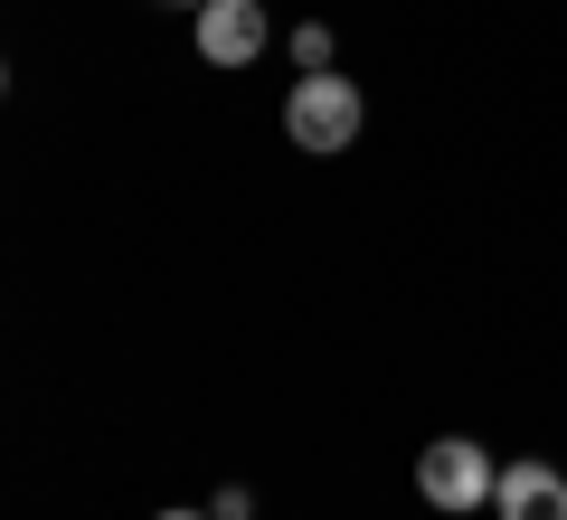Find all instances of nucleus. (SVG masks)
<instances>
[{"label":"nucleus","instance_id":"6","mask_svg":"<svg viewBox=\"0 0 567 520\" xmlns=\"http://www.w3.org/2000/svg\"><path fill=\"white\" fill-rule=\"evenodd\" d=\"M208 520H256V501H246V492H218V501H208Z\"/></svg>","mask_w":567,"mask_h":520},{"label":"nucleus","instance_id":"8","mask_svg":"<svg viewBox=\"0 0 567 520\" xmlns=\"http://www.w3.org/2000/svg\"><path fill=\"white\" fill-rule=\"evenodd\" d=\"M171 10H189V20H199V10H208V0H171Z\"/></svg>","mask_w":567,"mask_h":520},{"label":"nucleus","instance_id":"1","mask_svg":"<svg viewBox=\"0 0 567 520\" xmlns=\"http://www.w3.org/2000/svg\"><path fill=\"white\" fill-rule=\"evenodd\" d=\"M360 123H369V104H360V85L350 77H303L293 95H284V133H293V152H350L360 142Z\"/></svg>","mask_w":567,"mask_h":520},{"label":"nucleus","instance_id":"4","mask_svg":"<svg viewBox=\"0 0 567 520\" xmlns=\"http://www.w3.org/2000/svg\"><path fill=\"white\" fill-rule=\"evenodd\" d=\"M492 511H502V520H567V473H558V463H539V455L502 463V492H492Z\"/></svg>","mask_w":567,"mask_h":520},{"label":"nucleus","instance_id":"2","mask_svg":"<svg viewBox=\"0 0 567 520\" xmlns=\"http://www.w3.org/2000/svg\"><path fill=\"white\" fill-rule=\"evenodd\" d=\"M416 492L435 501V511H492V492H502V463H492L473 436H435V445L416 455Z\"/></svg>","mask_w":567,"mask_h":520},{"label":"nucleus","instance_id":"3","mask_svg":"<svg viewBox=\"0 0 567 520\" xmlns=\"http://www.w3.org/2000/svg\"><path fill=\"white\" fill-rule=\"evenodd\" d=\"M199 58L208 67H256L265 58V0H208L199 10Z\"/></svg>","mask_w":567,"mask_h":520},{"label":"nucleus","instance_id":"7","mask_svg":"<svg viewBox=\"0 0 567 520\" xmlns=\"http://www.w3.org/2000/svg\"><path fill=\"white\" fill-rule=\"evenodd\" d=\"M152 520H208V511H152Z\"/></svg>","mask_w":567,"mask_h":520},{"label":"nucleus","instance_id":"5","mask_svg":"<svg viewBox=\"0 0 567 520\" xmlns=\"http://www.w3.org/2000/svg\"><path fill=\"white\" fill-rule=\"evenodd\" d=\"M293 58H303V77H322L331 67V29H293Z\"/></svg>","mask_w":567,"mask_h":520}]
</instances>
